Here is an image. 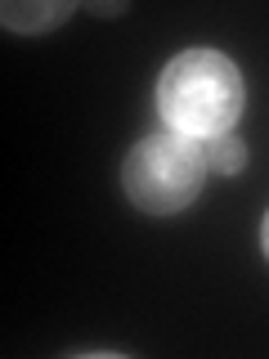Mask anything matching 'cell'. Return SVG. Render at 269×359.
Masks as SVG:
<instances>
[{
  "label": "cell",
  "mask_w": 269,
  "mask_h": 359,
  "mask_svg": "<svg viewBox=\"0 0 269 359\" xmlns=\"http://www.w3.org/2000/svg\"><path fill=\"white\" fill-rule=\"evenodd\" d=\"M72 0H59V5H32V0H9L5 9H0V18H5V27L9 32H18V36H41V32H50V27H59V22L72 14Z\"/></svg>",
  "instance_id": "cell-3"
},
{
  "label": "cell",
  "mask_w": 269,
  "mask_h": 359,
  "mask_svg": "<svg viewBox=\"0 0 269 359\" xmlns=\"http://www.w3.org/2000/svg\"><path fill=\"white\" fill-rule=\"evenodd\" d=\"M207 175L211 166L198 140H184L175 130H157V135H144L126 153L121 189L144 216H179L202 194Z\"/></svg>",
  "instance_id": "cell-2"
},
{
  "label": "cell",
  "mask_w": 269,
  "mask_h": 359,
  "mask_svg": "<svg viewBox=\"0 0 269 359\" xmlns=\"http://www.w3.org/2000/svg\"><path fill=\"white\" fill-rule=\"evenodd\" d=\"M261 247H265V256H269V211H265V220H261Z\"/></svg>",
  "instance_id": "cell-6"
},
{
  "label": "cell",
  "mask_w": 269,
  "mask_h": 359,
  "mask_svg": "<svg viewBox=\"0 0 269 359\" xmlns=\"http://www.w3.org/2000/svg\"><path fill=\"white\" fill-rule=\"evenodd\" d=\"M242 72L220 50H184L162 67L157 112H162L166 130L184 135V140L207 144L216 135H229L242 117Z\"/></svg>",
  "instance_id": "cell-1"
},
{
  "label": "cell",
  "mask_w": 269,
  "mask_h": 359,
  "mask_svg": "<svg viewBox=\"0 0 269 359\" xmlns=\"http://www.w3.org/2000/svg\"><path fill=\"white\" fill-rule=\"evenodd\" d=\"M126 0H90V14H99V18H117V14H126Z\"/></svg>",
  "instance_id": "cell-5"
},
{
  "label": "cell",
  "mask_w": 269,
  "mask_h": 359,
  "mask_svg": "<svg viewBox=\"0 0 269 359\" xmlns=\"http://www.w3.org/2000/svg\"><path fill=\"white\" fill-rule=\"evenodd\" d=\"M202 153H207V166L216 175H242L247 171V140H242L238 130L207 140V144H202Z\"/></svg>",
  "instance_id": "cell-4"
}]
</instances>
